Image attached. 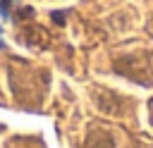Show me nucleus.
<instances>
[{"label": "nucleus", "mask_w": 153, "mask_h": 148, "mask_svg": "<svg viewBox=\"0 0 153 148\" xmlns=\"http://www.w3.org/2000/svg\"><path fill=\"white\" fill-rule=\"evenodd\" d=\"M0 17L2 19L10 17V0H0Z\"/></svg>", "instance_id": "obj_1"}, {"label": "nucleus", "mask_w": 153, "mask_h": 148, "mask_svg": "<svg viewBox=\"0 0 153 148\" xmlns=\"http://www.w3.org/2000/svg\"><path fill=\"white\" fill-rule=\"evenodd\" d=\"M0 33H2V29H0Z\"/></svg>", "instance_id": "obj_2"}]
</instances>
